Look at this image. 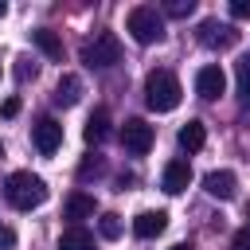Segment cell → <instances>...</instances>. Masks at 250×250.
Here are the masks:
<instances>
[{
    "instance_id": "obj_1",
    "label": "cell",
    "mask_w": 250,
    "mask_h": 250,
    "mask_svg": "<svg viewBox=\"0 0 250 250\" xmlns=\"http://www.w3.org/2000/svg\"><path fill=\"white\" fill-rule=\"evenodd\" d=\"M4 199L16 207V211H31L47 199V184L35 176V172H12L4 180Z\"/></svg>"
},
{
    "instance_id": "obj_2",
    "label": "cell",
    "mask_w": 250,
    "mask_h": 250,
    "mask_svg": "<svg viewBox=\"0 0 250 250\" xmlns=\"http://www.w3.org/2000/svg\"><path fill=\"white\" fill-rule=\"evenodd\" d=\"M180 82H176V74L172 70H152L148 78H145V102H148V109H156V113H168V109H176L180 105Z\"/></svg>"
},
{
    "instance_id": "obj_3",
    "label": "cell",
    "mask_w": 250,
    "mask_h": 250,
    "mask_svg": "<svg viewBox=\"0 0 250 250\" xmlns=\"http://www.w3.org/2000/svg\"><path fill=\"white\" fill-rule=\"evenodd\" d=\"M125 31H129L141 47L160 43V39H164V16H160L152 4H137V8L125 16Z\"/></svg>"
},
{
    "instance_id": "obj_4",
    "label": "cell",
    "mask_w": 250,
    "mask_h": 250,
    "mask_svg": "<svg viewBox=\"0 0 250 250\" xmlns=\"http://www.w3.org/2000/svg\"><path fill=\"white\" fill-rule=\"evenodd\" d=\"M82 62L94 66V70H109V66H117V62H121V43H117V35L98 31L94 39H86V43H82Z\"/></svg>"
},
{
    "instance_id": "obj_5",
    "label": "cell",
    "mask_w": 250,
    "mask_h": 250,
    "mask_svg": "<svg viewBox=\"0 0 250 250\" xmlns=\"http://www.w3.org/2000/svg\"><path fill=\"white\" fill-rule=\"evenodd\" d=\"M121 145H125V152L145 156V152L152 148V125L141 121V117H129V121L121 125Z\"/></svg>"
},
{
    "instance_id": "obj_6",
    "label": "cell",
    "mask_w": 250,
    "mask_h": 250,
    "mask_svg": "<svg viewBox=\"0 0 250 250\" xmlns=\"http://www.w3.org/2000/svg\"><path fill=\"white\" fill-rule=\"evenodd\" d=\"M199 43H203V47H211V51H215V47L223 51V47H234V43H238V31H234L230 23L203 20V23H199Z\"/></svg>"
},
{
    "instance_id": "obj_7",
    "label": "cell",
    "mask_w": 250,
    "mask_h": 250,
    "mask_svg": "<svg viewBox=\"0 0 250 250\" xmlns=\"http://www.w3.org/2000/svg\"><path fill=\"white\" fill-rule=\"evenodd\" d=\"M31 141H35V148H39L43 156H51V152H59V145H62V125H59L55 117H39L35 129H31Z\"/></svg>"
},
{
    "instance_id": "obj_8",
    "label": "cell",
    "mask_w": 250,
    "mask_h": 250,
    "mask_svg": "<svg viewBox=\"0 0 250 250\" xmlns=\"http://www.w3.org/2000/svg\"><path fill=\"white\" fill-rule=\"evenodd\" d=\"M223 90H227V70H223L219 62H211V66H203V70L195 74V94H199V98L215 102Z\"/></svg>"
},
{
    "instance_id": "obj_9",
    "label": "cell",
    "mask_w": 250,
    "mask_h": 250,
    "mask_svg": "<svg viewBox=\"0 0 250 250\" xmlns=\"http://www.w3.org/2000/svg\"><path fill=\"white\" fill-rule=\"evenodd\" d=\"M203 191L211 195V199H234V191H238V180H234V172H227V168H215V172H207L203 176Z\"/></svg>"
},
{
    "instance_id": "obj_10",
    "label": "cell",
    "mask_w": 250,
    "mask_h": 250,
    "mask_svg": "<svg viewBox=\"0 0 250 250\" xmlns=\"http://www.w3.org/2000/svg\"><path fill=\"white\" fill-rule=\"evenodd\" d=\"M188 184H191V164H188V160H168L160 188H164L168 195H180V191H188Z\"/></svg>"
},
{
    "instance_id": "obj_11",
    "label": "cell",
    "mask_w": 250,
    "mask_h": 250,
    "mask_svg": "<svg viewBox=\"0 0 250 250\" xmlns=\"http://www.w3.org/2000/svg\"><path fill=\"white\" fill-rule=\"evenodd\" d=\"M164 227H168V215L164 211H141L133 219V234L137 238H156V234H164Z\"/></svg>"
},
{
    "instance_id": "obj_12",
    "label": "cell",
    "mask_w": 250,
    "mask_h": 250,
    "mask_svg": "<svg viewBox=\"0 0 250 250\" xmlns=\"http://www.w3.org/2000/svg\"><path fill=\"white\" fill-rule=\"evenodd\" d=\"M78 98H82V78L78 74H62L55 82V105L70 109V105H78Z\"/></svg>"
},
{
    "instance_id": "obj_13",
    "label": "cell",
    "mask_w": 250,
    "mask_h": 250,
    "mask_svg": "<svg viewBox=\"0 0 250 250\" xmlns=\"http://www.w3.org/2000/svg\"><path fill=\"white\" fill-rule=\"evenodd\" d=\"M203 141H207V129H203V121H195V117H191V121L180 129V148H184V152H199V148H203Z\"/></svg>"
},
{
    "instance_id": "obj_14",
    "label": "cell",
    "mask_w": 250,
    "mask_h": 250,
    "mask_svg": "<svg viewBox=\"0 0 250 250\" xmlns=\"http://www.w3.org/2000/svg\"><path fill=\"white\" fill-rule=\"evenodd\" d=\"M59 250H94V234L86 227H70L59 234Z\"/></svg>"
},
{
    "instance_id": "obj_15",
    "label": "cell",
    "mask_w": 250,
    "mask_h": 250,
    "mask_svg": "<svg viewBox=\"0 0 250 250\" xmlns=\"http://www.w3.org/2000/svg\"><path fill=\"white\" fill-rule=\"evenodd\" d=\"M31 43H35V47H39L47 59H55V62L62 59V43H59V35H55V31H47V27H35V31H31Z\"/></svg>"
},
{
    "instance_id": "obj_16",
    "label": "cell",
    "mask_w": 250,
    "mask_h": 250,
    "mask_svg": "<svg viewBox=\"0 0 250 250\" xmlns=\"http://www.w3.org/2000/svg\"><path fill=\"white\" fill-rule=\"evenodd\" d=\"M62 211H66V219H74V223H78V219H90V215H94V195L74 191V195H66V207H62Z\"/></svg>"
},
{
    "instance_id": "obj_17",
    "label": "cell",
    "mask_w": 250,
    "mask_h": 250,
    "mask_svg": "<svg viewBox=\"0 0 250 250\" xmlns=\"http://www.w3.org/2000/svg\"><path fill=\"white\" fill-rule=\"evenodd\" d=\"M105 137H109V113L105 109H94L90 121H86V141L90 145H102Z\"/></svg>"
},
{
    "instance_id": "obj_18",
    "label": "cell",
    "mask_w": 250,
    "mask_h": 250,
    "mask_svg": "<svg viewBox=\"0 0 250 250\" xmlns=\"http://www.w3.org/2000/svg\"><path fill=\"white\" fill-rule=\"evenodd\" d=\"M238 102L250 105V55L238 59Z\"/></svg>"
},
{
    "instance_id": "obj_19",
    "label": "cell",
    "mask_w": 250,
    "mask_h": 250,
    "mask_svg": "<svg viewBox=\"0 0 250 250\" xmlns=\"http://www.w3.org/2000/svg\"><path fill=\"white\" fill-rule=\"evenodd\" d=\"M98 230H102V238H117V234H121V215L105 211V215L98 219Z\"/></svg>"
},
{
    "instance_id": "obj_20",
    "label": "cell",
    "mask_w": 250,
    "mask_h": 250,
    "mask_svg": "<svg viewBox=\"0 0 250 250\" xmlns=\"http://www.w3.org/2000/svg\"><path fill=\"white\" fill-rule=\"evenodd\" d=\"M191 8H195L191 0H168V4H164V12H168V16H176V20H184V16H191Z\"/></svg>"
},
{
    "instance_id": "obj_21",
    "label": "cell",
    "mask_w": 250,
    "mask_h": 250,
    "mask_svg": "<svg viewBox=\"0 0 250 250\" xmlns=\"http://www.w3.org/2000/svg\"><path fill=\"white\" fill-rule=\"evenodd\" d=\"M0 250H16V230L8 223H0Z\"/></svg>"
},
{
    "instance_id": "obj_22",
    "label": "cell",
    "mask_w": 250,
    "mask_h": 250,
    "mask_svg": "<svg viewBox=\"0 0 250 250\" xmlns=\"http://www.w3.org/2000/svg\"><path fill=\"white\" fill-rule=\"evenodd\" d=\"M230 250H250V227L234 230V238H230Z\"/></svg>"
},
{
    "instance_id": "obj_23",
    "label": "cell",
    "mask_w": 250,
    "mask_h": 250,
    "mask_svg": "<svg viewBox=\"0 0 250 250\" xmlns=\"http://www.w3.org/2000/svg\"><path fill=\"white\" fill-rule=\"evenodd\" d=\"M230 16L234 20H250V0H230Z\"/></svg>"
},
{
    "instance_id": "obj_24",
    "label": "cell",
    "mask_w": 250,
    "mask_h": 250,
    "mask_svg": "<svg viewBox=\"0 0 250 250\" xmlns=\"http://www.w3.org/2000/svg\"><path fill=\"white\" fill-rule=\"evenodd\" d=\"M0 113H4V117H16V113H20V98H8V102L0 105Z\"/></svg>"
},
{
    "instance_id": "obj_25",
    "label": "cell",
    "mask_w": 250,
    "mask_h": 250,
    "mask_svg": "<svg viewBox=\"0 0 250 250\" xmlns=\"http://www.w3.org/2000/svg\"><path fill=\"white\" fill-rule=\"evenodd\" d=\"M4 12H8V4H4V0H0V16H4Z\"/></svg>"
},
{
    "instance_id": "obj_26",
    "label": "cell",
    "mask_w": 250,
    "mask_h": 250,
    "mask_svg": "<svg viewBox=\"0 0 250 250\" xmlns=\"http://www.w3.org/2000/svg\"><path fill=\"white\" fill-rule=\"evenodd\" d=\"M172 250H191V246H184V242H180V246H172Z\"/></svg>"
}]
</instances>
